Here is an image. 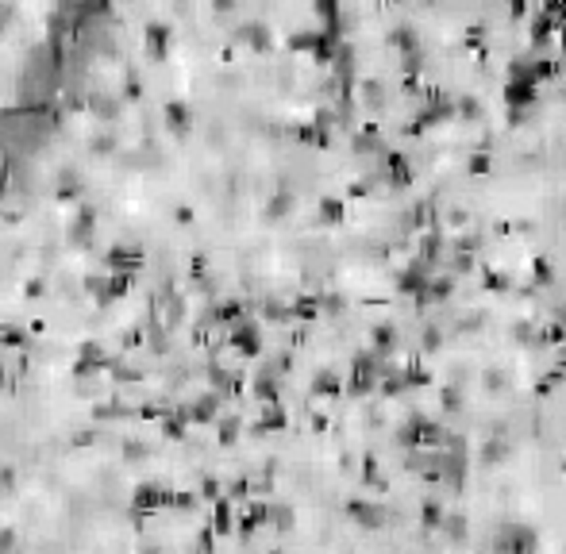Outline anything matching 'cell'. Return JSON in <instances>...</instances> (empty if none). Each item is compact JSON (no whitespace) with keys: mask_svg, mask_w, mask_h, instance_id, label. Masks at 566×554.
<instances>
[{"mask_svg":"<svg viewBox=\"0 0 566 554\" xmlns=\"http://www.w3.org/2000/svg\"><path fill=\"white\" fill-rule=\"evenodd\" d=\"M93 231H97V212H93V208L85 204L81 212L70 219V227H65V235H70V243L85 246V243H89V239H93Z\"/></svg>","mask_w":566,"mask_h":554,"instance_id":"cell-1","label":"cell"},{"mask_svg":"<svg viewBox=\"0 0 566 554\" xmlns=\"http://www.w3.org/2000/svg\"><path fill=\"white\" fill-rule=\"evenodd\" d=\"M162 120H166V127L174 131V135H185V131L193 127V108H189L185 100H169L162 108Z\"/></svg>","mask_w":566,"mask_h":554,"instance_id":"cell-2","label":"cell"},{"mask_svg":"<svg viewBox=\"0 0 566 554\" xmlns=\"http://www.w3.org/2000/svg\"><path fill=\"white\" fill-rule=\"evenodd\" d=\"M147 54H150V58H158V62L166 58V54H169V27H162V23L147 27Z\"/></svg>","mask_w":566,"mask_h":554,"instance_id":"cell-3","label":"cell"},{"mask_svg":"<svg viewBox=\"0 0 566 554\" xmlns=\"http://www.w3.org/2000/svg\"><path fill=\"white\" fill-rule=\"evenodd\" d=\"M169 496H166V489L162 485H139L135 489V496H131V504H135V508H158V504H166Z\"/></svg>","mask_w":566,"mask_h":554,"instance_id":"cell-4","label":"cell"},{"mask_svg":"<svg viewBox=\"0 0 566 554\" xmlns=\"http://www.w3.org/2000/svg\"><path fill=\"white\" fill-rule=\"evenodd\" d=\"M81 193V177L73 174V169H65V174L58 177V200H73Z\"/></svg>","mask_w":566,"mask_h":554,"instance_id":"cell-5","label":"cell"},{"mask_svg":"<svg viewBox=\"0 0 566 554\" xmlns=\"http://www.w3.org/2000/svg\"><path fill=\"white\" fill-rule=\"evenodd\" d=\"M93 112H97L100 120H116V112H120V104L112 100V97H93Z\"/></svg>","mask_w":566,"mask_h":554,"instance_id":"cell-6","label":"cell"},{"mask_svg":"<svg viewBox=\"0 0 566 554\" xmlns=\"http://www.w3.org/2000/svg\"><path fill=\"white\" fill-rule=\"evenodd\" d=\"M147 454H150V446L139 443V439H127V443H124V458H127V462H139V458H147Z\"/></svg>","mask_w":566,"mask_h":554,"instance_id":"cell-7","label":"cell"},{"mask_svg":"<svg viewBox=\"0 0 566 554\" xmlns=\"http://www.w3.org/2000/svg\"><path fill=\"white\" fill-rule=\"evenodd\" d=\"M235 347H239V350H254V347H258L254 328H239V331H235Z\"/></svg>","mask_w":566,"mask_h":554,"instance_id":"cell-8","label":"cell"},{"mask_svg":"<svg viewBox=\"0 0 566 554\" xmlns=\"http://www.w3.org/2000/svg\"><path fill=\"white\" fill-rule=\"evenodd\" d=\"M16 547H20V535H16V528H4L0 531V554H16Z\"/></svg>","mask_w":566,"mask_h":554,"instance_id":"cell-9","label":"cell"},{"mask_svg":"<svg viewBox=\"0 0 566 554\" xmlns=\"http://www.w3.org/2000/svg\"><path fill=\"white\" fill-rule=\"evenodd\" d=\"M127 262H135V251H124V246L108 251V266H127Z\"/></svg>","mask_w":566,"mask_h":554,"instance_id":"cell-10","label":"cell"},{"mask_svg":"<svg viewBox=\"0 0 566 554\" xmlns=\"http://www.w3.org/2000/svg\"><path fill=\"white\" fill-rule=\"evenodd\" d=\"M0 335H4V343H8V347H20V343H23V335H20L16 328H4Z\"/></svg>","mask_w":566,"mask_h":554,"instance_id":"cell-11","label":"cell"}]
</instances>
